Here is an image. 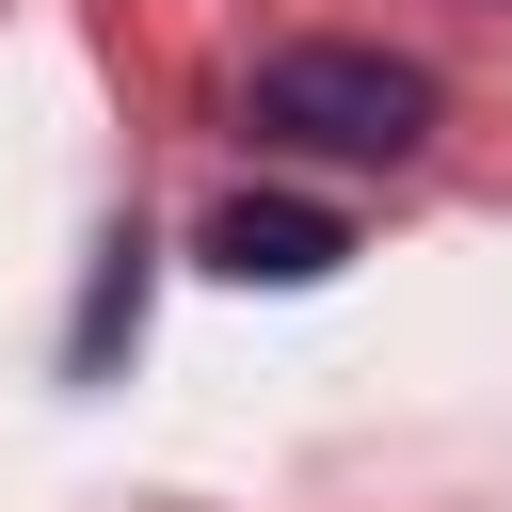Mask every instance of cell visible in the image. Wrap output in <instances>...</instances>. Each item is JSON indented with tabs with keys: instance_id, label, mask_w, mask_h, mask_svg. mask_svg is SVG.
<instances>
[{
	"instance_id": "6da1fadb",
	"label": "cell",
	"mask_w": 512,
	"mask_h": 512,
	"mask_svg": "<svg viewBox=\"0 0 512 512\" xmlns=\"http://www.w3.org/2000/svg\"><path fill=\"white\" fill-rule=\"evenodd\" d=\"M256 128L304 144V160H416L432 144V64H400V48H272Z\"/></svg>"
},
{
	"instance_id": "7a4b0ae2",
	"label": "cell",
	"mask_w": 512,
	"mask_h": 512,
	"mask_svg": "<svg viewBox=\"0 0 512 512\" xmlns=\"http://www.w3.org/2000/svg\"><path fill=\"white\" fill-rule=\"evenodd\" d=\"M192 256H208L224 288H320V272L352 256V224H336V208H304V192H224Z\"/></svg>"
},
{
	"instance_id": "3957f363",
	"label": "cell",
	"mask_w": 512,
	"mask_h": 512,
	"mask_svg": "<svg viewBox=\"0 0 512 512\" xmlns=\"http://www.w3.org/2000/svg\"><path fill=\"white\" fill-rule=\"evenodd\" d=\"M128 336H144V240H96V288H80V336H64V368L96 384Z\"/></svg>"
}]
</instances>
